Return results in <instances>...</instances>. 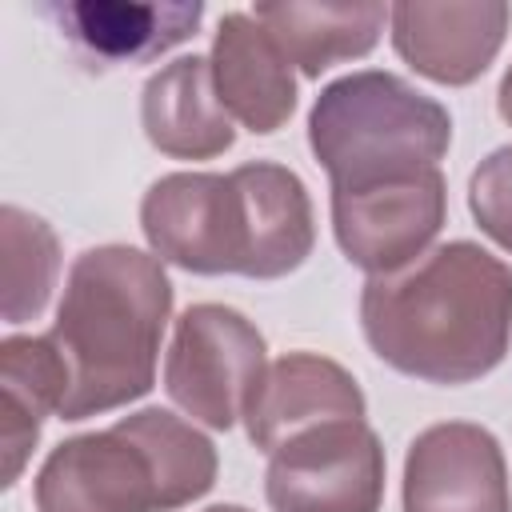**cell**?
<instances>
[{
	"mask_svg": "<svg viewBox=\"0 0 512 512\" xmlns=\"http://www.w3.org/2000/svg\"><path fill=\"white\" fill-rule=\"evenodd\" d=\"M448 216V180L440 168L412 176L332 188V236L348 264L368 276H392L416 264Z\"/></svg>",
	"mask_w": 512,
	"mask_h": 512,
	"instance_id": "cell-8",
	"label": "cell"
},
{
	"mask_svg": "<svg viewBox=\"0 0 512 512\" xmlns=\"http://www.w3.org/2000/svg\"><path fill=\"white\" fill-rule=\"evenodd\" d=\"M252 16L272 32L300 76L320 80L332 64L360 60L380 44L388 8L376 0H264Z\"/></svg>",
	"mask_w": 512,
	"mask_h": 512,
	"instance_id": "cell-15",
	"label": "cell"
},
{
	"mask_svg": "<svg viewBox=\"0 0 512 512\" xmlns=\"http://www.w3.org/2000/svg\"><path fill=\"white\" fill-rule=\"evenodd\" d=\"M512 24L504 0H404L388 8L396 56L424 80L464 88L500 56Z\"/></svg>",
	"mask_w": 512,
	"mask_h": 512,
	"instance_id": "cell-10",
	"label": "cell"
},
{
	"mask_svg": "<svg viewBox=\"0 0 512 512\" xmlns=\"http://www.w3.org/2000/svg\"><path fill=\"white\" fill-rule=\"evenodd\" d=\"M368 404L356 376L316 352H288L272 360L248 396L244 428L260 452L324 420H364Z\"/></svg>",
	"mask_w": 512,
	"mask_h": 512,
	"instance_id": "cell-13",
	"label": "cell"
},
{
	"mask_svg": "<svg viewBox=\"0 0 512 512\" xmlns=\"http://www.w3.org/2000/svg\"><path fill=\"white\" fill-rule=\"evenodd\" d=\"M496 108H500V120H504V124H512V64H508V68H504V76H500Z\"/></svg>",
	"mask_w": 512,
	"mask_h": 512,
	"instance_id": "cell-19",
	"label": "cell"
},
{
	"mask_svg": "<svg viewBox=\"0 0 512 512\" xmlns=\"http://www.w3.org/2000/svg\"><path fill=\"white\" fill-rule=\"evenodd\" d=\"M216 444L168 408H140L108 428L60 440L36 480V512H176L208 496Z\"/></svg>",
	"mask_w": 512,
	"mask_h": 512,
	"instance_id": "cell-4",
	"label": "cell"
},
{
	"mask_svg": "<svg viewBox=\"0 0 512 512\" xmlns=\"http://www.w3.org/2000/svg\"><path fill=\"white\" fill-rule=\"evenodd\" d=\"M204 512H248V508H240V504H212V508H204Z\"/></svg>",
	"mask_w": 512,
	"mask_h": 512,
	"instance_id": "cell-20",
	"label": "cell"
},
{
	"mask_svg": "<svg viewBox=\"0 0 512 512\" xmlns=\"http://www.w3.org/2000/svg\"><path fill=\"white\" fill-rule=\"evenodd\" d=\"M168 320L172 280L160 256L132 244L80 252L48 328L68 372L60 420L104 416L148 396Z\"/></svg>",
	"mask_w": 512,
	"mask_h": 512,
	"instance_id": "cell-3",
	"label": "cell"
},
{
	"mask_svg": "<svg viewBox=\"0 0 512 512\" xmlns=\"http://www.w3.org/2000/svg\"><path fill=\"white\" fill-rule=\"evenodd\" d=\"M272 512H380L384 444L368 420H324L268 452Z\"/></svg>",
	"mask_w": 512,
	"mask_h": 512,
	"instance_id": "cell-7",
	"label": "cell"
},
{
	"mask_svg": "<svg viewBox=\"0 0 512 512\" xmlns=\"http://www.w3.org/2000/svg\"><path fill=\"white\" fill-rule=\"evenodd\" d=\"M44 20L96 64H144L196 36L200 0H44Z\"/></svg>",
	"mask_w": 512,
	"mask_h": 512,
	"instance_id": "cell-11",
	"label": "cell"
},
{
	"mask_svg": "<svg viewBox=\"0 0 512 512\" xmlns=\"http://www.w3.org/2000/svg\"><path fill=\"white\" fill-rule=\"evenodd\" d=\"M448 144V108L384 68H360L324 84L308 112V148L328 172V188L440 168Z\"/></svg>",
	"mask_w": 512,
	"mask_h": 512,
	"instance_id": "cell-5",
	"label": "cell"
},
{
	"mask_svg": "<svg viewBox=\"0 0 512 512\" xmlns=\"http://www.w3.org/2000/svg\"><path fill=\"white\" fill-rule=\"evenodd\" d=\"M216 100L252 136L280 132L296 112V76L284 48L252 12H224L212 32Z\"/></svg>",
	"mask_w": 512,
	"mask_h": 512,
	"instance_id": "cell-12",
	"label": "cell"
},
{
	"mask_svg": "<svg viewBox=\"0 0 512 512\" xmlns=\"http://www.w3.org/2000/svg\"><path fill=\"white\" fill-rule=\"evenodd\" d=\"M140 124L148 144L172 160H212L236 144L232 116L216 100L204 56H176L144 80Z\"/></svg>",
	"mask_w": 512,
	"mask_h": 512,
	"instance_id": "cell-14",
	"label": "cell"
},
{
	"mask_svg": "<svg viewBox=\"0 0 512 512\" xmlns=\"http://www.w3.org/2000/svg\"><path fill=\"white\" fill-rule=\"evenodd\" d=\"M0 232H4V324H24L44 312L56 288L60 244L40 216L16 204L0 208Z\"/></svg>",
	"mask_w": 512,
	"mask_h": 512,
	"instance_id": "cell-17",
	"label": "cell"
},
{
	"mask_svg": "<svg viewBox=\"0 0 512 512\" xmlns=\"http://www.w3.org/2000/svg\"><path fill=\"white\" fill-rule=\"evenodd\" d=\"M404 512H512L500 440L468 420L416 432L404 456Z\"/></svg>",
	"mask_w": 512,
	"mask_h": 512,
	"instance_id": "cell-9",
	"label": "cell"
},
{
	"mask_svg": "<svg viewBox=\"0 0 512 512\" xmlns=\"http://www.w3.org/2000/svg\"><path fill=\"white\" fill-rule=\"evenodd\" d=\"M268 368L260 328L228 304H192L176 316L164 356L168 400L204 428L228 432Z\"/></svg>",
	"mask_w": 512,
	"mask_h": 512,
	"instance_id": "cell-6",
	"label": "cell"
},
{
	"mask_svg": "<svg viewBox=\"0 0 512 512\" xmlns=\"http://www.w3.org/2000/svg\"><path fill=\"white\" fill-rule=\"evenodd\" d=\"M0 384H4V488H12L40 440L44 420L64 404L68 372L56 344L44 336H8L0 344Z\"/></svg>",
	"mask_w": 512,
	"mask_h": 512,
	"instance_id": "cell-16",
	"label": "cell"
},
{
	"mask_svg": "<svg viewBox=\"0 0 512 512\" xmlns=\"http://www.w3.org/2000/svg\"><path fill=\"white\" fill-rule=\"evenodd\" d=\"M368 348L424 384H472L500 368L512 344V268L472 240L428 248L360 292Z\"/></svg>",
	"mask_w": 512,
	"mask_h": 512,
	"instance_id": "cell-1",
	"label": "cell"
},
{
	"mask_svg": "<svg viewBox=\"0 0 512 512\" xmlns=\"http://www.w3.org/2000/svg\"><path fill=\"white\" fill-rule=\"evenodd\" d=\"M140 232L164 264L248 280L296 272L316 244L308 188L276 160L160 176L140 200Z\"/></svg>",
	"mask_w": 512,
	"mask_h": 512,
	"instance_id": "cell-2",
	"label": "cell"
},
{
	"mask_svg": "<svg viewBox=\"0 0 512 512\" xmlns=\"http://www.w3.org/2000/svg\"><path fill=\"white\" fill-rule=\"evenodd\" d=\"M468 212L480 232L512 252V144L488 152L468 180Z\"/></svg>",
	"mask_w": 512,
	"mask_h": 512,
	"instance_id": "cell-18",
	"label": "cell"
}]
</instances>
